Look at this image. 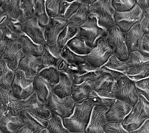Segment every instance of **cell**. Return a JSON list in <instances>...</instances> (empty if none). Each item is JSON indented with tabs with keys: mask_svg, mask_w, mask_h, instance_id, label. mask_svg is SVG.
<instances>
[{
	"mask_svg": "<svg viewBox=\"0 0 149 133\" xmlns=\"http://www.w3.org/2000/svg\"><path fill=\"white\" fill-rule=\"evenodd\" d=\"M93 107L87 100L81 103H76L73 114L63 118L66 127L71 132L85 131Z\"/></svg>",
	"mask_w": 149,
	"mask_h": 133,
	"instance_id": "1",
	"label": "cell"
},
{
	"mask_svg": "<svg viewBox=\"0 0 149 133\" xmlns=\"http://www.w3.org/2000/svg\"><path fill=\"white\" fill-rule=\"evenodd\" d=\"M78 28L77 36L84 39L88 46L93 48L100 39L106 38L108 33L107 29L99 26L97 17L91 13L86 22Z\"/></svg>",
	"mask_w": 149,
	"mask_h": 133,
	"instance_id": "2",
	"label": "cell"
},
{
	"mask_svg": "<svg viewBox=\"0 0 149 133\" xmlns=\"http://www.w3.org/2000/svg\"><path fill=\"white\" fill-rule=\"evenodd\" d=\"M149 119V101L142 94H138L136 103L123 123V127L131 131L139 128Z\"/></svg>",
	"mask_w": 149,
	"mask_h": 133,
	"instance_id": "3",
	"label": "cell"
},
{
	"mask_svg": "<svg viewBox=\"0 0 149 133\" xmlns=\"http://www.w3.org/2000/svg\"><path fill=\"white\" fill-rule=\"evenodd\" d=\"M112 1L98 0L91 5V13L97 17L99 26L108 31L116 25L115 19L116 11Z\"/></svg>",
	"mask_w": 149,
	"mask_h": 133,
	"instance_id": "4",
	"label": "cell"
},
{
	"mask_svg": "<svg viewBox=\"0 0 149 133\" xmlns=\"http://www.w3.org/2000/svg\"><path fill=\"white\" fill-rule=\"evenodd\" d=\"M106 41L113 49V53L119 60H128L130 51L126 43V33L116 25L108 31Z\"/></svg>",
	"mask_w": 149,
	"mask_h": 133,
	"instance_id": "5",
	"label": "cell"
},
{
	"mask_svg": "<svg viewBox=\"0 0 149 133\" xmlns=\"http://www.w3.org/2000/svg\"><path fill=\"white\" fill-rule=\"evenodd\" d=\"M128 69L125 76L134 81L143 79L149 73V57L139 51L130 52L127 60Z\"/></svg>",
	"mask_w": 149,
	"mask_h": 133,
	"instance_id": "6",
	"label": "cell"
},
{
	"mask_svg": "<svg viewBox=\"0 0 149 133\" xmlns=\"http://www.w3.org/2000/svg\"><path fill=\"white\" fill-rule=\"evenodd\" d=\"M113 54V49L106 41V38L100 39L96 46L86 55V62L95 68H100Z\"/></svg>",
	"mask_w": 149,
	"mask_h": 133,
	"instance_id": "7",
	"label": "cell"
},
{
	"mask_svg": "<svg viewBox=\"0 0 149 133\" xmlns=\"http://www.w3.org/2000/svg\"><path fill=\"white\" fill-rule=\"evenodd\" d=\"M116 85V89L114 94L116 99L134 106L138 97L135 81L124 75L117 80Z\"/></svg>",
	"mask_w": 149,
	"mask_h": 133,
	"instance_id": "8",
	"label": "cell"
},
{
	"mask_svg": "<svg viewBox=\"0 0 149 133\" xmlns=\"http://www.w3.org/2000/svg\"><path fill=\"white\" fill-rule=\"evenodd\" d=\"M0 40L18 41L19 36L23 33L21 23L12 20L5 12L0 14Z\"/></svg>",
	"mask_w": 149,
	"mask_h": 133,
	"instance_id": "9",
	"label": "cell"
},
{
	"mask_svg": "<svg viewBox=\"0 0 149 133\" xmlns=\"http://www.w3.org/2000/svg\"><path fill=\"white\" fill-rule=\"evenodd\" d=\"M75 104L70 96L61 98L53 93L47 103V106L51 113L57 114L64 118L73 114Z\"/></svg>",
	"mask_w": 149,
	"mask_h": 133,
	"instance_id": "10",
	"label": "cell"
},
{
	"mask_svg": "<svg viewBox=\"0 0 149 133\" xmlns=\"http://www.w3.org/2000/svg\"><path fill=\"white\" fill-rule=\"evenodd\" d=\"M35 79H28L25 73L18 69L15 71L14 80L12 88L15 96L20 100H23L34 92Z\"/></svg>",
	"mask_w": 149,
	"mask_h": 133,
	"instance_id": "11",
	"label": "cell"
},
{
	"mask_svg": "<svg viewBox=\"0 0 149 133\" xmlns=\"http://www.w3.org/2000/svg\"><path fill=\"white\" fill-rule=\"evenodd\" d=\"M143 14V10L136 4L128 12H116L115 15L116 24L123 32L127 33L134 25L140 22Z\"/></svg>",
	"mask_w": 149,
	"mask_h": 133,
	"instance_id": "12",
	"label": "cell"
},
{
	"mask_svg": "<svg viewBox=\"0 0 149 133\" xmlns=\"http://www.w3.org/2000/svg\"><path fill=\"white\" fill-rule=\"evenodd\" d=\"M109 107L94 106L88 123L85 128L86 133H104L108 123L106 113Z\"/></svg>",
	"mask_w": 149,
	"mask_h": 133,
	"instance_id": "13",
	"label": "cell"
},
{
	"mask_svg": "<svg viewBox=\"0 0 149 133\" xmlns=\"http://www.w3.org/2000/svg\"><path fill=\"white\" fill-rule=\"evenodd\" d=\"M25 55L19 42L8 41L6 50L0 59L6 61L8 66L15 72Z\"/></svg>",
	"mask_w": 149,
	"mask_h": 133,
	"instance_id": "14",
	"label": "cell"
},
{
	"mask_svg": "<svg viewBox=\"0 0 149 133\" xmlns=\"http://www.w3.org/2000/svg\"><path fill=\"white\" fill-rule=\"evenodd\" d=\"M21 28L22 32L36 43L43 45L46 43V28L40 26L36 16L23 21L21 22Z\"/></svg>",
	"mask_w": 149,
	"mask_h": 133,
	"instance_id": "15",
	"label": "cell"
},
{
	"mask_svg": "<svg viewBox=\"0 0 149 133\" xmlns=\"http://www.w3.org/2000/svg\"><path fill=\"white\" fill-rule=\"evenodd\" d=\"M22 109H26L43 119L47 120L51 112L47 106V103L40 100L36 92L34 91L26 99L21 100Z\"/></svg>",
	"mask_w": 149,
	"mask_h": 133,
	"instance_id": "16",
	"label": "cell"
},
{
	"mask_svg": "<svg viewBox=\"0 0 149 133\" xmlns=\"http://www.w3.org/2000/svg\"><path fill=\"white\" fill-rule=\"evenodd\" d=\"M133 107L125 102L116 99L106 113L107 121L111 123H123Z\"/></svg>",
	"mask_w": 149,
	"mask_h": 133,
	"instance_id": "17",
	"label": "cell"
},
{
	"mask_svg": "<svg viewBox=\"0 0 149 133\" xmlns=\"http://www.w3.org/2000/svg\"><path fill=\"white\" fill-rule=\"evenodd\" d=\"M0 108L6 112L19 115L23 109L21 105V100L15 96L12 88L6 89L0 88Z\"/></svg>",
	"mask_w": 149,
	"mask_h": 133,
	"instance_id": "18",
	"label": "cell"
},
{
	"mask_svg": "<svg viewBox=\"0 0 149 133\" xmlns=\"http://www.w3.org/2000/svg\"><path fill=\"white\" fill-rule=\"evenodd\" d=\"M68 25V20L61 16L50 18L49 25L46 28V43L50 46L56 45L60 34Z\"/></svg>",
	"mask_w": 149,
	"mask_h": 133,
	"instance_id": "19",
	"label": "cell"
},
{
	"mask_svg": "<svg viewBox=\"0 0 149 133\" xmlns=\"http://www.w3.org/2000/svg\"><path fill=\"white\" fill-rule=\"evenodd\" d=\"M24 126V122L19 115L6 112L0 108L1 130L6 133H17Z\"/></svg>",
	"mask_w": 149,
	"mask_h": 133,
	"instance_id": "20",
	"label": "cell"
},
{
	"mask_svg": "<svg viewBox=\"0 0 149 133\" xmlns=\"http://www.w3.org/2000/svg\"><path fill=\"white\" fill-rule=\"evenodd\" d=\"M42 63V56L26 55L20 62L18 69L25 73L28 79H35L40 71Z\"/></svg>",
	"mask_w": 149,
	"mask_h": 133,
	"instance_id": "21",
	"label": "cell"
},
{
	"mask_svg": "<svg viewBox=\"0 0 149 133\" xmlns=\"http://www.w3.org/2000/svg\"><path fill=\"white\" fill-rule=\"evenodd\" d=\"M100 70V75L93 82V89L97 92L115 94L117 80L109 73Z\"/></svg>",
	"mask_w": 149,
	"mask_h": 133,
	"instance_id": "22",
	"label": "cell"
},
{
	"mask_svg": "<svg viewBox=\"0 0 149 133\" xmlns=\"http://www.w3.org/2000/svg\"><path fill=\"white\" fill-rule=\"evenodd\" d=\"M128 69L127 60H121L114 54H112L107 62L100 68V70L109 73L117 80L121 76L126 75Z\"/></svg>",
	"mask_w": 149,
	"mask_h": 133,
	"instance_id": "23",
	"label": "cell"
},
{
	"mask_svg": "<svg viewBox=\"0 0 149 133\" xmlns=\"http://www.w3.org/2000/svg\"><path fill=\"white\" fill-rule=\"evenodd\" d=\"M19 115L23 120L25 126L35 133H40L47 126V120L36 115L26 109H23Z\"/></svg>",
	"mask_w": 149,
	"mask_h": 133,
	"instance_id": "24",
	"label": "cell"
},
{
	"mask_svg": "<svg viewBox=\"0 0 149 133\" xmlns=\"http://www.w3.org/2000/svg\"><path fill=\"white\" fill-rule=\"evenodd\" d=\"M44 53L42 56L43 63L41 68V70L46 68L54 67L56 68L58 63L62 59V51L59 48L57 44L50 46L47 43L43 45Z\"/></svg>",
	"mask_w": 149,
	"mask_h": 133,
	"instance_id": "25",
	"label": "cell"
},
{
	"mask_svg": "<svg viewBox=\"0 0 149 133\" xmlns=\"http://www.w3.org/2000/svg\"><path fill=\"white\" fill-rule=\"evenodd\" d=\"M79 70L72 76L74 84H81L86 80L94 82L100 74V68H95L85 62L79 66Z\"/></svg>",
	"mask_w": 149,
	"mask_h": 133,
	"instance_id": "26",
	"label": "cell"
},
{
	"mask_svg": "<svg viewBox=\"0 0 149 133\" xmlns=\"http://www.w3.org/2000/svg\"><path fill=\"white\" fill-rule=\"evenodd\" d=\"M21 1H0V9L8 14L12 20L21 22L26 19L21 6Z\"/></svg>",
	"mask_w": 149,
	"mask_h": 133,
	"instance_id": "27",
	"label": "cell"
},
{
	"mask_svg": "<svg viewBox=\"0 0 149 133\" xmlns=\"http://www.w3.org/2000/svg\"><path fill=\"white\" fill-rule=\"evenodd\" d=\"M72 76L65 73H60L59 82L54 85L53 93L60 98L69 96L74 85Z\"/></svg>",
	"mask_w": 149,
	"mask_h": 133,
	"instance_id": "28",
	"label": "cell"
},
{
	"mask_svg": "<svg viewBox=\"0 0 149 133\" xmlns=\"http://www.w3.org/2000/svg\"><path fill=\"white\" fill-rule=\"evenodd\" d=\"M93 89V82L86 80L81 84H74L70 96L76 103H81L88 99Z\"/></svg>",
	"mask_w": 149,
	"mask_h": 133,
	"instance_id": "29",
	"label": "cell"
},
{
	"mask_svg": "<svg viewBox=\"0 0 149 133\" xmlns=\"http://www.w3.org/2000/svg\"><path fill=\"white\" fill-rule=\"evenodd\" d=\"M145 33L140 22L134 25L126 33V43L130 53L138 51L139 45Z\"/></svg>",
	"mask_w": 149,
	"mask_h": 133,
	"instance_id": "30",
	"label": "cell"
},
{
	"mask_svg": "<svg viewBox=\"0 0 149 133\" xmlns=\"http://www.w3.org/2000/svg\"><path fill=\"white\" fill-rule=\"evenodd\" d=\"M18 42L22 46L25 55H31L36 56H42L44 53L43 45L36 43L26 34H22L19 36Z\"/></svg>",
	"mask_w": 149,
	"mask_h": 133,
	"instance_id": "31",
	"label": "cell"
},
{
	"mask_svg": "<svg viewBox=\"0 0 149 133\" xmlns=\"http://www.w3.org/2000/svg\"><path fill=\"white\" fill-rule=\"evenodd\" d=\"M54 86L40 76L37 75L34 79V88L40 100L47 102L49 97L53 94Z\"/></svg>",
	"mask_w": 149,
	"mask_h": 133,
	"instance_id": "32",
	"label": "cell"
},
{
	"mask_svg": "<svg viewBox=\"0 0 149 133\" xmlns=\"http://www.w3.org/2000/svg\"><path fill=\"white\" fill-rule=\"evenodd\" d=\"M116 100L114 94L93 90L87 100L93 106L110 108Z\"/></svg>",
	"mask_w": 149,
	"mask_h": 133,
	"instance_id": "33",
	"label": "cell"
},
{
	"mask_svg": "<svg viewBox=\"0 0 149 133\" xmlns=\"http://www.w3.org/2000/svg\"><path fill=\"white\" fill-rule=\"evenodd\" d=\"M82 3L72 16L68 20V24L79 27L84 24L91 13V5L82 0Z\"/></svg>",
	"mask_w": 149,
	"mask_h": 133,
	"instance_id": "34",
	"label": "cell"
},
{
	"mask_svg": "<svg viewBox=\"0 0 149 133\" xmlns=\"http://www.w3.org/2000/svg\"><path fill=\"white\" fill-rule=\"evenodd\" d=\"M15 72L11 69L6 61L0 59V88L9 89L15 77Z\"/></svg>",
	"mask_w": 149,
	"mask_h": 133,
	"instance_id": "35",
	"label": "cell"
},
{
	"mask_svg": "<svg viewBox=\"0 0 149 133\" xmlns=\"http://www.w3.org/2000/svg\"><path fill=\"white\" fill-rule=\"evenodd\" d=\"M47 121L46 128L51 133H67L70 131L64 125L63 118L57 114L51 112Z\"/></svg>",
	"mask_w": 149,
	"mask_h": 133,
	"instance_id": "36",
	"label": "cell"
},
{
	"mask_svg": "<svg viewBox=\"0 0 149 133\" xmlns=\"http://www.w3.org/2000/svg\"><path fill=\"white\" fill-rule=\"evenodd\" d=\"M82 1H61L59 16L68 20L79 8Z\"/></svg>",
	"mask_w": 149,
	"mask_h": 133,
	"instance_id": "37",
	"label": "cell"
},
{
	"mask_svg": "<svg viewBox=\"0 0 149 133\" xmlns=\"http://www.w3.org/2000/svg\"><path fill=\"white\" fill-rule=\"evenodd\" d=\"M78 31V27L68 25L60 34L56 44L61 51L71 39L77 36Z\"/></svg>",
	"mask_w": 149,
	"mask_h": 133,
	"instance_id": "38",
	"label": "cell"
},
{
	"mask_svg": "<svg viewBox=\"0 0 149 133\" xmlns=\"http://www.w3.org/2000/svg\"><path fill=\"white\" fill-rule=\"evenodd\" d=\"M67 46L74 53L81 55H87L94 48L88 46L84 39L77 36L71 39Z\"/></svg>",
	"mask_w": 149,
	"mask_h": 133,
	"instance_id": "39",
	"label": "cell"
},
{
	"mask_svg": "<svg viewBox=\"0 0 149 133\" xmlns=\"http://www.w3.org/2000/svg\"><path fill=\"white\" fill-rule=\"evenodd\" d=\"M46 1H36L35 16L39 21V24L46 28L50 22V18L48 15L46 9Z\"/></svg>",
	"mask_w": 149,
	"mask_h": 133,
	"instance_id": "40",
	"label": "cell"
},
{
	"mask_svg": "<svg viewBox=\"0 0 149 133\" xmlns=\"http://www.w3.org/2000/svg\"><path fill=\"white\" fill-rule=\"evenodd\" d=\"M61 56L63 59L69 63L77 66L86 62V55L77 54L71 51L67 46L62 51Z\"/></svg>",
	"mask_w": 149,
	"mask_h": 133,
	"instance_id": "41",
	"label": "cell"
},
{
	"mask_svg": "<svg viewBox=\"0 0 149 133\" xmlns=\"http://www.w3.org/2000/svg\"><path fill=\"white\" fill-rule=\"evenodd\" d=\"M38 75L44 78L51 85L54 86L59 82L60 73L56 68L49 67L41 70Z\"/></svg>",
	"mask_w": 149,
	"mask_h": 133,
	"instance_id": "42",
	"label": "cell"
},
{
	"mask_svg": "<svg viewBox=\"0 0 149 133\" xmlns=\"http://www.w3.org/2000/svg\"><path fill=\"white\" fill-rule=\"evenodd\" d=\"M138 94H142L149 101V73L145 77L135 82Z\"/></svg>",
	"mask_w": 149,
	"mask_h": 133,
	"instance_id": "43",
	"label": "cell"
},
{
	"mask_svg": "<svg viewBox=\"0 0 149 133\" xmlns=\"http://www.w3.org/2000/svg\"><path fill=\"white\" fill-rule=\"evenodd\" d=\"M59 73H65L73 76L79 70V66L71 64L63 59H62L56 67Z\"/></svg>",
	"mask_w": 149,
	"mask_h": 133,
	"instance_id": "44",
	"label": "cell"
},
{
	"mask_svg": "<svg viewBox=\"0 0 149 133\" xmlns=\"http://www.w3.org/2000/svg\"><path fill=\"white\" fill-rule=\"evenodd\" d=\"M136 4V1H120L115 0L112 1V5L116 12H128L131 10Z\"/></svg>",
	"mask_w": 149,
	"mask_h": 133,
	"instance_id": "45",
	"label": "cell"
},
{
	"mask_svg": "<svg viewBox=\"0 0 149 133\" xmlns=\"http://www.w3.org/2000/svg\"><path fill=\"white\" fill-rule=\"evenodd\" d=\"M36 1H21V6L26 19H30L35 16Z\"/></svg>",
	"mask_w": 149,
	"mask_h": 133,
	"instance_id": "46",
	"label": "cell"
},
{
	"mask_svg": "<svg viewBox=\"0 0 149 133\" xmlns=\"http://www.w3.org/2000/svg\"><path fill=\"white\" fill-rule=\"evenodd\" d=\"M61 1H46V11L50 18L59 16Z\"/></svg>",
	"mask_w": 149,
	"mask_h": 133,
	"instance_id": "47",
	"label": "cell"
},
{
	"mask_svg": "<svg viewBox=\"0 0 149 133\" xmlns=\"http://www.w3.org/2000/svg\"><path fill=\"white\" fill-rule=\"evenodd\" d=\"M104 132L106 133H130L123 127V123H111L108 122L105 125Z\"/></svg>",
	"mask_w": 149,
	"mask_h": 133,
	"instance_id": "48",
	"label": "cell"
},
{
	"mask_svg": "<svg viewBox=\"0 0 149 133\" xmlns=\"http://www.w3.org/2000/svg\"><path fill=\"white\" fill-rule=\"evenodd\" d=\"M138 51L144 56L149 57V34L145 33L139 45Z\"/></svg>",
	"mask_w": 149,
	"mask_h": 133,
	"instance_id": "49",
	"label": "cell"
},
{
	"mask_svg": "<svg viewBox=\"0 0 149 133\" xmlns=\"http://www.w3.org/2000/svg\"><path fill=\"white\" fill-rule=\"evenodd\" d=\"M143 11V16L140 24L144 32L149 34V7Z\"/></svg>",
	"mask_w": 149,
	"mask_h": 133,
	"instance_id": "50",
	"label": "cell"
},
{
	"mask_svg": "<svg viewBox=\"0 0 149 133\" xmlns=\"http://www.w3.org/2000/svg\"><path fill=\"white\" fill-rule=\"evenodd\" d=\"M130 132V133H149V119L146 120L139 128Z\"/></svg>",
	"mask_w": 149,
	"mask_h": 133,
	"instance_id": "51",
	"label": "cell"
},
{
	"mask_svg": "<svg viewBox=\"0 0 149 133\" xmlns=\"http://www.w3.org/2000/svg\"><path fill=\"white\" fill-rule=\"evenodd\" d=\"M136 5L139 7L142 10L149 7V1H138L136 0Z\"/></svg>",
	"mask_w": 149,
	"mask_h": 133,
	"instance_id": "52",
	"label": "cell"
},
{
	"mask_svg": "<svg viewBox=\"0 0 149 133\" xmlns=\"http://www.w3.org/2000/svg\"><path fill=\"white\" fill-rule=\"evenodd\" d=\"M8 41L1 40L0 41V57L4 53L7 46Z\"/></svg>",
	"mask_w": 149,
	"mask_h": 133,
	"instance_id": "53",
	"label": "cell"
},
{
	"mask_svg": "<svg viewBox=\"0 0 149 133\" xmlns=\"http://www.w3.org/2000/svg\"><path fill=\"white\" fill-rule=\"evenodd\" d=\"M17 133H35L34 132L30 130L29 128L24 126L19 130Z\"/></svg>",
	"mask_w": 149,
	"mask_h": 133,
	"instance_id": "54",
	"label": "cell"
},
{
	"mask_svg": "<svg viewBox=\"0 0 149 133\" xmlns=\"http://www.w3.org/2000/svg\"><path fill=\"white\" fill-rule=\"evenodd\" d=\"M39 133H51L47 128L42 130Z\"/></svg>",
	"mask_w": 149,
	"mask_h": 133,
	"instance_id": "55",
	"label": "cell"
},
{
	"mask_svg": "<svg viewBox=\"0 0 149 133\" xmlns=\"http://www.w3.org/2000/svg\"><path fill=\"white\" fill-rule=\"evenodd\" d=\"M67 133H86L85 131H82V132H71V131H69Z\"/></svg>",
	"mask_w": 149,
	"mask_h": 133,
	"instance_id": "56",
	"label": "cell"
},
{
	"mask_svg": "<svg viewBox=\"0 0 149 133\" xmlns=\"http://www.w3.org/2000/svg\"><path fill=\"white\" fill-rule=\"evenodd\" d=\"M1 133H6L5 132H3L2 130H1Z\"/></svg>",
	"mask_w": 149,
	"mask_h": 133,
	"instance_id": "57",
	"label": "cell"
},
{
	"mask_svg": "<svg viewBox=\"0 0 149 133\" xmlns=\"http://www.w3.org/2000/svg\"><path fill=\"white\" fill-rule=\"evenodd\" d=\"M104 133H105V132H104Z\"/></svg>",
	"mask_w": 149,
	"mask_h": 133,
	"instance_id": "58",
	"label": "cell"
}]
</instances>
